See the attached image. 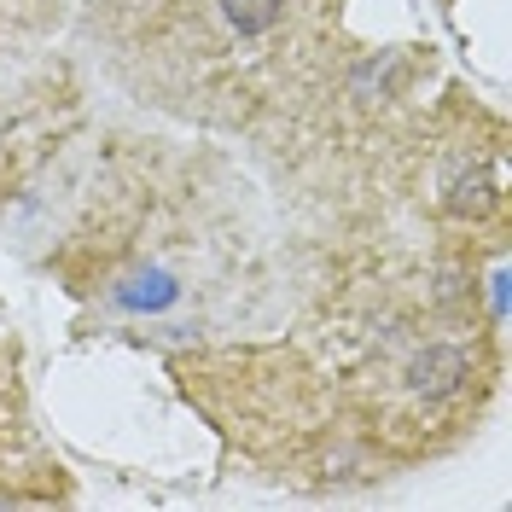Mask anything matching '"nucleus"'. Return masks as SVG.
<instances>
[{"label":"nucleus","mask_w":512,"mask_h":512,"mask_svg":"<svg viewBox=\"0 0 512 512\" xmlns=\"http://www.w3.org/2000/svg\"><path fill=\"white\" fill-rule=\"evenodd\" d=\"M443 204L454 216H483V210L495 204V175H489V163H478V158L454 163L448 181H443Z\"/></svg>","instance_id":"obj_2"},{"label":"nucleus","mask_w":512,"mask_h":512,"mask_svg":"<svg viewBox=\"0 0 512 512\" xmlns=\"http://www.w3.org/2000/svg\"><path fill=\"white\" fill-rule=\"evenodd\" d=\"M227 18V30L239 35H268L280 24V12H286V0H216Z\"/></svg>","instance_id":"obj_3"},{"label":"nucleus","mask_w":512,"mask_h":512,"mask_svg":"<svg viewBox=\"0 0 512 512\" xmlns=\"http://www.w3.org/2000/svg\"><path fill=\"white\" fill-rule=\"evenodd\" d=\"M466 379H472V361H466V350H454V344H431V350H419L408 361V390L425 396V402L454 396Z\"/></svg>","instance_id":"obj_1"}]
</instances>
